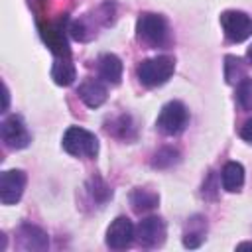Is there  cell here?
Segmentation results:
<instances>
[{"label": "cell", "instance_id": "6da1fadb", "mask_svg": "<svg viewBox=\"0 0 252 252\" xmlns=\"http://www.w3.org/2000/svg\"><path fill=\"white\" fill-rule=\"evenodd\" d=\"M136 35L150 47H163L169 41V26L167 20L159 14H140L136 22Z\"/></svg>", "mask_w": 252, "mask_h": 252}, {"label": "cell", "instance_id": "7a4b0ae2", "mask_svg": "<svg viewBox=\"0 0 252 252\" xmlns=\"http://www.w3.org/2000/svg\"><path fill=\"white\" fill-rule=\"evenodd\" d=\"M175 69V61L169 55H158L152 59H144L138 67H136V75L140 79V83L144 87H161L163 83L169 81V77L173 75Z\"/></svg>", "mask_w": 252, "mask_h": 252}, {"label": "cell", "instance_id": "3957f363", "mask_svg": "<svg viewBox=\"0 0 252 252\" xmlns=\"http://www.w3.org/2000/svg\"><path fill=\"white\" fill-rule=\"evenodd\" d=\"M63 150L75 158H94L98 154V140L93 132L81 126H69L61 140Z\"/></svg>", "mask_w": 252, "mask_h": 252}, {"label": "cell", "instance_id": "277c9868", "mask_svg": "<svg viewBox=\"0 0 252 252\" xmlns=\"http://www.w3.org/2000/svg\"><path fill=\"white\" fill-rule=\"evenodd\" d=\"M189 122V110L181 100H169L161 106L156 126L163 136H177Z\"/></svg>", "mask_w": 252, "mask_h": 252}, {"label": "cell", "instance_id": "5b68a950", "mask_svg": "<svg viewBox=\"0 0 252 252\" xmlns=\"http://www.w3.org/2000/svg\"><path fill=\"white\" fill-rule=\"evenodd\" d=\"M220 28L228 41L242 43L252 35V18L240 10H224L220 14Z\"/></svg>", "mask_w": 252, "mask_h": 252}, {"label": "cell", "instance_id": "8992f818", "mask_svg": "<svg viewBox=\"0 0 252 252\" xmlns=\"http://www.w3.org/2000/svg\"><path fill=\"white\" fill-rule=\"evenodd\" d=\"M0 136H2V142L10 148V150H22L26 146H30L32 142V136L24 124V120L16 114L12 116H6L2 120V126H0Z\"/></svg>", "mask_w": 252, "mask_h": 252}, {"label": "cell", "instance_id": "52a82bcc", "mask_svg": "<svg viewBox=\"0 0 252 252\" xmlns=\"http://www.w3.org/2000/svg\"><path fill=\"white\" fill-rule=\"evenodd\" d=\"M165 222L159 217H148L142 219L136 226V240L140 242V246L144 248H156L161 246L165 240Z\"/></svg>", "mask_w": 252, "mask_h": 252}, {"label": "cell", "instance_id": "ba28073f", "mask_svg": "<svg viewBox=\"0 0 252 252\" xmlns=\"http://www.w3.org/2000/svg\"><path fill=\"white\" fill-rule=\"evenodd\" d=\"M26 173L22 169H8L0 175V201L2 205H14L22 199L26 189Z\"/></svg>", "mask_w": 252, "mask_h": 252}, {"label": "cell", "instance_id": "9c48e42d", "mask_svg": "<svg viewBox=\"0 0 252 252\" xmlns=\"http://www.w3.org/2000/svg\"><path fill=\"white\" fill-rule=\"evenodd\" d=\"M136 238V226L128 217H116L106 230V246L112 250H124Z\"/></svg>", "mask_w": 252, "mask_h": 252}, {"label": "cell", "instance_id": "30bf717a", "mask_svg": "<svg viewBox=\"0 0 252 252\" xmlns=\"http://www.w3.org/2000/svg\"><path fill=\"white\" fill-rule=\"evenodd\" d=\"M77 94H79V98L89 108H98V106L104 104V100L108 96V91H106V87H104L102 81H98V79H85L79 85Z\"/></svg>", "mask_w": 252, "mask_h": 252}, {"label": "cell", "instance_id": "8fae6325", "mask_svg": "<svg viewBox=\"0 0 252 252\" xmlns=\"http://www.w3.org/2000/svg\"><path fill=\"white\" fill-rule=\"evenodd\" d=\"M96 71L104 83L118 85L122 79V61L114 53H102L96 61Z\"/></svg>", "mask_w": 252, "mask_h": 252}, {"label": "cell", "instance_id": "7c38bea8", "mask_svg": "<svg viewBox=\"0 0 252 252\" xmlns=\"http://www.w3.org/2000/svg\"><path fill=\"white\" fill-rule=\"evenodd\" d=\"M43 41L57 57H69V43L65 37V28L61 24H51L47 28H41Z\"/></svg>", "mask_w": 252, "mask_h": 252}, {"label": "cell", "instance_id": "4fadbf2b", "mask_svg": "<svg viewBox=\"0 0 252 252\" xmlns=\"http://www.w3.org/2000/svg\"><path fill=\"white\" fill-rule=\"evenodd\" d=\"M18 236H20V242L26 250H45L49 246V238L47 234L35 226V224H30V222H24L20 224L18 228Z\"/></svg>", "mask_w": 252, "mask_h": 252}, {"label": "cell", "instance_id": "5bb4252c", "mask_svg": "<svg viewBox=\"0 0 252 252\" xmlns=\"http://www.w3.org/2000/svg\"><path fill=\"white\" fill-rule=\"evenodd\" d=\"M220 181H222V189L228 193H236L240 191V187L244 185V167L238 161H226L222 171H220Z\"/></svg>", "mask_w": 252, "mask_h": 252}, {"label": "cell", "instance_id": "9a60e30c", "mask_svg": "<svg viewBox=\"0 0 252 252\" xmlns=\"http://www.w3.org/2000/svg\"><path fill=\"white\" fill-rule=\"evenodd\" d=\"M205 232H207V222L203 217L195 215V217L187 219V230L183 234V246L185 248H199L205 240Z\"/></svg>", "mask_w": 252, "mask_h": 252}, {"label": "cell", "instance_id": "2e32d148", "mask_svg": "<svg viewBox=\"0 0 252 252\" xmlns=\"http://www.w3.org/2000/svg\"><path fill=\"white\" fill-rule=\"evenodd\" d=\"M159 203V195L156 191H150V189H142V187H136L132 193H130V205L136 213H146V211H152L156 209Z\"/></svg>", "mask_w": 252, "mask_h": 252}, {"label": "cell", "instance_id": "e0dca14e", "mask_svg": "<svg viewBox=\"0 0 252 252\" xmlns=\"http://www.w3.org/2000/svg\"><path fill=\"white\" fill-rule=\"evenodd\" d=\"M51 79L61 85V87H69L75 79H77V71L75 65L71 63L69 57H57V61L51 67Z\"/></svg>", "mask_w": 252, "mask_h": 252}, {"label": "cell", "instance_id": "ac0fdd59", "mask_svg": "<svg viewBox=\"0 0 252 252\" xmlns=\"http://www.w3.org/2000/svg\"><path fill=\"white\" fill-rule=\"evenodd\" d=\"M224 79L228 85H238L246 79V67L240 57H234V55L224 57Z\"/></svg>", "mask_w": 252, "mask_h": 252}, {"label": "cell", "instance_id": "d6986e66", "mask_svg": "<svg viewBox=\"0 0 252 252\" xmlns=\"http://www.w3.org/2000/svg\"><path fill=\"white\" fill-rule=\"evenodd\" d=\"M177 161H179V152H177L175 148H171V146L159 148V150L154 154V158H152V165H154L156 169H167V167L175 165Z\"/></svg>", "mask_w": 252, "mask_h": 252}, {"label": "cell", "instance_id": "ffe728a7", "mask_svg": "<svg viewBox=\"0 0 252 252\" xmlns=\"http://www.w3.org/2000/svg\"><path fill=\"white\" fill-rule=\"evenodd\" d=\"M89 193H91V197H93V201H96L98 205H104L108 199H112V189L104 183V179H100V177H91V181H89Z\"/></svg>", "mask_w": 252, "mask_h": 252}, {"label": "cell", "instance_id": "44dd1931", "mask_svg": "<svg viewBox=\"0 0 252 252\" xmlns=\"http://www.w3.org/2000/svg\"><path fill=\"white\" fill-rule=\"evenodd\" d=\"M236 100L240 104V108L244 110H252V79H244L242 83H238L236 89Z\"/></svg>", "mask_w": 252, "mask_h": 252}, {"label": "cell", "instance_id": "7402d4cb", "mask_svg": "<svg viewBox=\"0 0 252 252\" xmlns=\"http://www.w3.org/2000/svg\"><path fill=\"white\" fill-rule=\"evenodd\" d=\"M240 138L246 140L248 144H252V118H248V120L240 126Z\"/></svg>", "mask_w": 252, "mask_h": 252}, {"label": "cell", "instance_id": "603a6c76", "mask_svg": "<svg viewBox=\"0 0 252 252\" xmlns=\"http://www.w3.org/2000/svg\"><path fill=\"white\" fill-rule=\"evenodd\" d=\"M8 102H10V93H8V87L4 85V106H2V112L8 110Z\"/></svg>", "mask_w": 252, "mask_h": 252}, {"label": "cell", "instance_id": "cb8c5ba5", "mask_svg": "<svg viewBox=\"0 0 252 252\" xmlns=\"http://www.w3.org/2000/svg\"><path fill=\"white\" fill-rule=\"evenodd\" d=\"M246 57H248V61H250V65H252V45L248 47V51H246Z\"/></svg>", "mask_w": 252, "mask_h": 252}]
</instances>
